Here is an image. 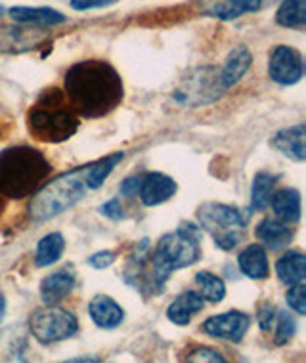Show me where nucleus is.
Segmentation results:
<instances>
[{
	"label": "nucleus",
	"instance_id": "f257e3e1",
	"mask_svg": "<svg viewBox=\"0 0 306 363\" xmlns=\"http://www.w3.org/2000/svg\"><path fill=\"white\" fill-rule=\"evenodd\" d=\"M67 101L77 115L100 119L123 101V81L111 65L100 60H84L65 75Z\"/></svg>",
	"mask_w": 306,
	"mask_h": 363
},
{
	"label": "nucleus",
	"instance_id": "f03ea898",
	"mask_svg": "<svg viewBox=\"0 0 306 363\" xmlns=\"http://www.w3.org/2000/svg\"><path fill=\"white\" fill-rule=\"evenodd\" d=\"M200 241L201 232L197 225L182 224L175 233L159 239L148 266L144 260H140L136 276L144 274L150 287H163V283L169 279L175 269L187 268L200 260Z\"/></svg>",
	"mask_w": 306,
	"mask_h": 363
},
{
	"label": "nucleus",
	"instance_id": "7ed1b4c3",
	"mask_svg": "<svg viewBox=\"0 0 306 363\" xmlns=\"http://www.w3.org/2000/svg\"><path fill=\"white\" fill-rule=\"evenodd\" d=\"M50 163L40 151L18 145L0 151V195L23 199L37 191L50 174Z\"/></svg>",
	"mask_w": 306,
	"mask_h": 363
},
{
	"label": "nucleus",
	"instance_id": "20e7f679",
	"mask_svg": "<svg viewBox=\"0 0 306 363\" xmlns=\"http://www.w3.org/2000/svg\"><path fill=\"white\" fill-rule=\"evenodd\" d=\"M31 136L44 144H60L79 130V115L60 88H46L27 113Z\"/></svg>",
	"mask_w": 306,
	"mask_h": 363
},
{
	"label": "nucleus",
	"instance_id": "39448f33",
	"mask_svg": "<svg viewBox=\"0 0 306 363\" xmlns=\"http://www.w3.org/2000/svg\"><path fill=\"white\" fill-rule=\"evenodd\" d=\"M88 188V164L44 184L29 203V216L37 222L65 213L84 197Z\"/></svg>",
	"mask_w": 306,
	"mask_h": 363
},
{
	"label": "nucleus",
	"instance_id": "423d86ee",
	"mask_svg": "<svg viewBox=\"0 0 306 363\" xmlns=\"http://www.w3.org/2000/svg\"><path fill=\"white\" fill-rule=\"evenodd\" d=\"M201 228L211 232L214 243L224 251H231L244 239L245 220L236 207L222 203H205L197 208Z\"/></svg>",
	"mask_w": 306,
	"mask_h": 363
},
{
	"label": "nucleus",
	"instance_id": "0eeeda50",
	"mask_svg": "<svg viewBox=\"0 0 306 363\" xmlns=\"http://www.w3.org/2000/svg\"><path fill=\"white\" fill-rule=\"evenodd\" d=\"M31 335L40 345H52L73 337L79 331V321L71 312L60 306H44L33 312L29 320Z\"/></svg>",
	"mask_w": 306,
	"mask_h": 363
},
{
	"label": "nucleus",
	"instance_id": "6e6552de",
	"mask_svg": "<svg viewBox=\"0 0 306 363\" xmlns=\"http://www.w3.org/2000/svg\"><path fill=\"white\" fill-rule=\"evenodd\" d=\"M224 94V90L220 86L219 69L213 67H203L192 77H187L184 86L176 92V100L186 104V106L197 107L217 101L220 96Z\"/></svg>",
	"mask_w": 306,
	"mask_h": 363
},
{
	"label": "nucleus",
	"instance_id": "1a4fd4ad",
	"mask_svg": "<svg viewBox=\"0 0 306 363\" xmlns=\"http://www.w3.org/2000/svg\"><path fill=\"white\" fill-rule=\"evenodd\" d=\"M268 73L272 81L281 84V86L297 84L305 73L302 56L291 46H275L270 54Z\"/></svg>",
	"mask_w": 306,
	"mask_h": 363
},
{
	"label": "nucleus",
	"instance_id": "9d476101",
	"mask_svg": "<svg viewBox=\"0 0 306 363\" xmlns=\"http://www.w3.org/2000/svg\"><path fill=\"white\" fill-rule=\"evenodd\" d=\"M249 315L241 312H226L213 315L203 323V331L214 338H224L230 342H239L249 329Z\"/></svg>",
	"mask_w": 306,
	"mask_h": 363
},
{
	"label": "nucleus",
	"instance_id": "9b49d317",
	"mask_svg": "<svg viewBox=\"0 0 306 363\" xmlns=\"http://www.w3.org/2000/svg\"><path fill=\"white\" fill-rule=\"evenodd\" d=\"M138 194L146 207H155V205L169 201L176 194V182L161 172H151L142 178Z\"/></svg>",
	"mask_w": 306,
	"mask_h": 363
},
{
	"label": "nucleus",
	"instance_id": "f8f14e48",
	"mask_svg": "<svg viewBox=\"0 0 306 363\" xmlns=\"http://www.w3.org/2000/svg\"><path fill=\"white\" fill-rule=\"evenodd\" d=\"M46 40V35L37 29L0 27V52H26Z\"/></svg>",
	"mask_w": 306,
	"mask_h": 363
},
{
	"label": "nucleus",
	"instance_id": "ddd939ff",
	"mask_svg": "<svg viewBox=\"0 0 306 363\" xmlns=\"http://www.w3.org/2000/svg\"><path fill=\"white\" fill-rule=\"evenodd\" d=\"M251 63H253V56L251 52L245 48V46H238L228 54L226 57V63L222 69H219V79L222 90H230L231 86H236L241 79L245 77V73L249 71Z\"/></svg>",
	"mask_w": 306,
	"mask_h": 363
},
{
	"label": "nucleus",
	"instance_id": "4468645a",
	"mask_svg": "<svg viewBox=\"0 0 306 363\" xmlns=\"http://www.w3.org/2000/svg\"><path fill=\"white\" fill-rule=\"evenodd\" d=\"M272 145L297 163L306 159V126L297 125L291 128H283L272 138Z\"/></svg>",
	"mask_w": 306,
	"mask_h": 363
},
{
	"label": "nucleus",
	"instance_id": "2eb2a0df",
	"mask_svg": "<svg viewBox=\"0 0 306 363\" xmlns=\"http://www.w3.org/2000/svg\"><path fill=\"white\" fill-rule=\"evenodd\" d=\"M88 313H90L94 323L102 327V329H115L125 320L123 308L113 301L111 296H106V294L94 296L90 304H88Z\"/></svg>",
	"mask_w": 306,
	"mask_h": 363
},
{
	"label": "nucleus",
	"instance_id": "dca6fc26",
	"mask_svg": "<svg viewBox=\"0 0 306 363\" xmlns=\"http://www.w3.org/2000/svg\"><path fill=\"white\" fill-rule=\"evenodd\" d=\"M73 287H75V276L69 274L67 269H60L43 279L40 298L46 306H56L58 302H62L73 291Z\"/></svg>",
	"mask_w": 306,
	"mask_h": 363
},
{
	"label": "nucleus",
	"instance_id": "f3484780",
	"mask_svg": "<svg viewBox=\"0 0 306 363\" xmlns=\"http://www.w3.org/2000/svg\"><path fill=\"white\" fill-rule=\"evenodd\" d=\"M256 238L261 239L264 245H268L270 249H283L288 247L295 238V232L291 224H285L278 218H264L261 224L256 225Z\"/></svg>",
	"mask_w": 306,
	"mask_h": 363
},
{
	"label": "nucleus",
	"instance_id": "a211bd4d",
	"mask_svg": "<svg viewBox=\"0 0 306 363\" xmlns=\"http://www.w3.org/2000/svg\"><path fill=\"white\" fill-rule=\"evenodd\" d=\"M270 205L274 208L275 218L285 224H297L300 220V194L293 188H283L272 195Z\"/></svg>",
	"mask_w": 306,
	"mask_h": 363
},
{
	"label": "nucleus",
	"instance_id": "6ab92c4d",
	"mask_svg": "<svg viewBox=\"0 0 306 363\" xmlns=\"http://www.w3.org/2000/svg\"><path fill=\"white\" fill-rule=\"evenodd\" d=\"M203 310V298L195 291H186L176 296L167 310V318L176 325H187L195 313Z\"/></svg>",
	"mask_w": 306,
	"mask_h": 363
},
{
	"label": "nucleus",
	"instance_id": "aec40b11",
	"mask_svg": "<svg viewBox=\"0 0 306 363\" xmlns=\"http://www.w3.org/2000/svg\"><path fill=\"white\" fill-rule=\"evenodd\" d=\"M275 274L280 277V281L289 285V287L302 283L306 277L305 255L299 251L285 252V255L275 262Z\"/></svg>",
	"mask_w": 306,
	"mask_h": 363
},
{
	"label": "nucleus",
	"instance_id": "412c9836",
	"mask_svg": "<svg viewBox=\"0 0 306 363\" xmlns=\"http://www.w3.org/2000/svg\"><path fill=\"white\" fill-rule=\"evenodd\" d=\"M10 16L13 21L18 23H31V26L40 27H52L60 26L65 21V16H62L52 8H27V6H16L10 8Z\"/></svg>",
	"mask_w": 306,
	"mask_h": 363
},
{
	"label": "nucleus",
	"instance_id": "4be33fe9",
	"mask_svg": "<svg viewBox=\"0 0 306 363\" xmlns=\"http://www.w3.org/2000/svg\"><path fill=\"white\" fill-rule=\"evenodd\" d=\"M239 268L251 279H264L268 277V258L261 245H249L238 258Z\"/></svg>",
	"mask_w": 306,
	"mask_h": 363
},
{
	"label": "nucleus",
	"instance_id": "5701e85b",
	"mask_svg": "<svg viewBox=\"0 0 306 363\" xmlns=\"http://www.w3.org/2000/svg\"><path fill=\"white\" fill-rule=\"evenodd\" d=\"M263 4V0H222L219 4H214L211 10H207L209 16L219 18L222 21L241 18L244 13L255 12Z\"/></svg>",
	"mask_w": 306,
	"mask_h": 363
},
{
	"label": "nucleus",
	"instance_id": "b1692460",
	"mask_svg": "<svg viewBox=\"0 0 306 363\" xmlns=\"http://www.w3.org/2000/svg\"><path fill=\"white\" fill-rule=\"evenodd\" d=\"M63 249H65V241H63L62 233H48L46 238L38 241L35 264L38 268H46V266L56 264L62 258Z\"/></svg>",
	"mask_w": 306,
	"mask_h": 363
},
{
	"label": "nucleus",
	"instance_id": "393cba45",
	"mask_svg": "<svg viewBox=\"0 0 306 363\" xmlns=\"http://www.w3.org/2000/svg\"><path fill=\"white\" fill-rule=\"evenodd\" d=\"M275 21L281 27H305L306 23V0H283L275 13Z\"/></svg>",
	"mask_w": 306,
	"mask_h": 363
},
{
	"label": "nucleus",
	"instance_id": "a878e982",
	"mask_svg": "<svg viewBox=\"0 0 306 363\" xmlns=\"http://www.w3.org/2000/svg\"><path fill=\"white\" fill-rule=\"evenodd\" d=\"M275 178L268 172H261L256 174L255 184H253V191H251V208L253 211H264L268 207L272 195H274Z\"/></svg>",
	"mask_w": 306,
	"mask_h": 363
},
{
	"label": "nucleus",
	"instance_id": "bb28decb",
	"mask_svg": "<svg viewBox=\"0 0 306 363\" xmlns=\"http://www.w3.org/2000/svg\"><path fill=\"white\" fill-rule=\"evenodd\" d=\"M195 281L200 285V296L203 301H209L217 304L226 296V285L224 281L217 277L211 272H200L195 276Z\"/></svg>",
	"mask_w": 306,
	"mask_h": 363
},
{
	"label": "nucleus",
	"instance_id": "cd10ccee",
	"mask_svg": "<svg viewBox=\"0 0 306 363\" xmlns=\"http://www.w3.org/2000/svg\"><path fill=\"white\" fill-rule=\"evenodd\" d=\"M184 363H230L226 359L220 352L213 350V348H207V346H200V348H194L186 356V362Z\"/></svg>",
	"mask_w": 306,
	"mask_h": 363
},
{
	"label": "nucleus",
	"instance_id": "c85d7f7f",
	"mask_svg": "<svg viewBox=\"0 0 306 363\" xmlns=\"http://www.w3.org/2000/svg\"><path fill=\"white\" fill-rule=\"evenodd\" d=\"M295 331H297V323H295L293 318H291L288 312H281L280 321H278V327H275L274 342L280 346L285 345V342H289V340L293 338Z\"/></svg>",
	"mask_w": 306,
	"mask_h": 363
},
{
	"label": "nucleus",
	"instance_id": "c756f323",
	"mask_svg": "<svg viewBox=\"0 0 306 363\" xmlns=\"http://www.w3.org/2000/svg\"><path fill=\"white\" fill-rule=\"evenodd\" d=\"M285 301H288L289 308L295 310L299 315H305L306 313V287L302 283L299 285H293L289 289L288 294H285Z\"/></svg>",
	"mask_w": 306,
	"mask_h": 363
},
{
	"label": "nucleus",
	"instance_id": "7c9ffc66",
	"mask_svg": "<svg viewBox=\"0 0 306 363\" xmlns=\"http://www.w3.org/2000/svg\"><path fill=\"white\" fill-rule=\"evenodd\" d=\"M275 321V308L274 304H270V302H264L263 306L258 308V325L263 331H270L272 325H274Z\"/></svg>",
	"mask_w": 306,
	"mask_h": 363
},
{
	"label": "nucleus",
	"instance_id": "2f4dec72",
	"mask_svg": "<svg viewBox=\"0 0 306 363\" xmlns=\"http://www.w3.org/2000/svg\"><path fill=\"white\" fill-rule=\"evenodd\" d=\"M113 262H115V252L111 251H100L88 258V264L96 269H106L107 266H111Z\"/></svg>",
	"mask_w": 306,
	"mask_h": 363
},
{
	"label": "nucleus",
	"instance_id": "473e14b6",
	"mask_svg": "<svg viewBox=\"0 0 306 363\" xmlns=\"http://www.w3.org/2000/svg\"><path fill=\"white\" fill-rule=\"evenodd\" d=\"M117 0H71V8L73 10H92V8H106L115 4Z\"/></svg>",
	"mask_w": 306,
	"mask_h": 363
},
{
	"label": "nucleus",
	"instance_id": "72a5a7b5",
	"mask_svg": "<svg viewBox=\"0 0 306 363\" xmlns=\"http://www.w3.org/2000/svg\"><path fill=\"white\" fill-rule=\"evenodd\" d=\"M100 211L104 216H107V218H113V220L123 218V207H121L119 199L107 201V203H104V205H102Z\"/></svg>",
	"mask_w": 306,
	"mask_h": 363
},
{
	"label": "nucleus",
	"instance_id": "f704fd0d",
	"mask_svg": "<svg viewBox=\"0 0 306 363\" xmlns=\"http://www.w3.org/2000/svg\"><path fill=\"white\" fill-rule=\"evenodd\" d=\"M140 182H142V178H129V180H125L123 186H121V194L125 195V197H134L138 194V188H140Z\"/></svg>",
	"mask_w": 306,
	"mask_h": 363
},
{
	"label": "nucleus",
	"instance_id": "c9c22d12",
	"mask_svg": "<svg viewBox=\"0 0 306 363\" xmlns=\"http://www.w3.org/2000/svg\"><path fill=\"white\" fill-rule=\"evenodd\" d=\"M62 363H100V357L82 356V357H75V359H67V362H62Z\"/></svg>",
	"mask_w": 306,
	"mask_h": 363
},
{
	"label": "nucleus",
	"instance_id": "e433bc0d",
	"mask_svg": "<svg viewBox=\"0 0 306 363\" xmlns=\"http://www.w3.org/2000/svg\"><path fill=\"white\" fill-rule=\"evenodd\" d=\"M4 312H6V301H4V294L0 293V321L4 318Z\"/></svg>",
	"mask_w": 306,
	"mask_h": 363
},
{
	"label": "nucleus",
	"instance_id": "4c0bfd02",
	"mask_svg": "<svg viewBox=\"0 0 306 363\" xmlns=\"http://www.w3.org/2000/svg\"><path fill=\"white\" fill-rule=\"evenodd\" d=\"M4 363H26V359L19 356V354H13V356H10Z\"/></svg>",
	"mask_w": 306,
	"mask_h": 363
},
{
	"label": "nucleus",
	"instance_id": "58836bf2",
	"mask_svg": "<svg viewBox=\"0 0 306 363\" xmlns=\"http://www.w3.org/2000/svg\"><path fill=\"white\" fill-rule=\"evenodd\" d=\"M4 211V199H2V195H0V214Z\"/></svg>",
	"mask_w": 306,
	"mask_h": 363
},
{
	"label": "nucleus",
	"instance_id": "ea45409f",
	"mask_svg": "<svg viewBox=\"0 0 306 363\" xmlns=\"http://www.w3.org/2000/svg\"><path fill=\"white\" fill-rule=\"evenodd\" d=\"M2 12H4V10H2V6H0V16H2Z\"/></svg>",
	"mask_w": 306,
	"mask_h": 363
}]
</instances>
